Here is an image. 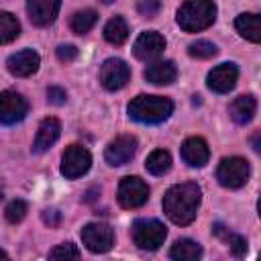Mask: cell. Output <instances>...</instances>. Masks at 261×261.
Listing matches in <instances>:
<instances>
[{"label":"cell","mask_w":261,"mask_h":261,"mask_svg":"<svg viewBox=\"0 0 261 261\" xmlns=\"http://www.w3.org/2000/svg\"><path fill=\"white\" fill-rule=\"evenodd\" d=\"M200 202H202V190L196 181L175 184L163 196V212L173 224L186 226L194 222Z\"/></svg>","instance_id":"1"},{"label":"cell","mask_w":261,"mask_h":261,"mask_svg":"<svg viewBox=\"0 0 261 261\" xmlns=\"http://www.w3.org/2000/svg\"><path fill=\"white\" fill-rule=\"evenodd\" d=\"M171 112H173V102L165 96L141 94L133 98L128 104V116L141 124H159L167 120Z\"/></svg>","instance_id":"2"},{"label":"cell","mask_w":261,"mask_h":261,"mask_svg":"<svg viewBox=\"0 0 261 261\" xmlns=\"http://www.w3.org/2000/svg\"><path fill=\"white\" fill-rule=\"evenodd\" d=\"M175 20L186 33L204 31L216 20V4L212 0H186L177 10Z\"/></svg>","instance_id":"3"},{"label":"cell","mask_w":261,"mask_h":261,"mask_svg":"<svg viewBox=\"0 0 261 261\" xmlns=\"http://www.w3.org/2000/svg\"><path fill=\"white\" fill-rule=\"evenodd\" d=\"M130 234H133V243L143 249V251H157L165 237H167V228L163 222L155 220V218H139L133 222L130 226Z\"/></svg>","instance_id":"4"},{"label":"cell","mask_w":261,"mask_h":261,"mask_svg":"<svg viewBox=\"0 0 261 261\" xmlns=\"http://www.w3.org/2000/svg\"><path fill=\"white\" fill-rule=\"evenodd\" d=\"M251 175V167L249 161L243 157H224L216 169V179L222 188L228 190H239L249 181Z\"/></svg>","instance_id":"5"},{"label":"cell","mask_w":261,"mask_h":261,"mask_svg":"<svg viewBox=\"0 0 261 261\" xmlns=\"http://www.w3.org/2000/svg\"><path fill=\"white\" fill-rule=\"evenodd\" d=\"M118 204L126 210L141 208L149 200V186L137 177V175H126L118 184Z\"/></svg>","instance_id":"6"},{"label":"cell","mask_w":261,"mask_h":261,"mask_svg":"<svg viewBox=\"0 0 261 261\" xmlns=\"http://www.w3.org/2000/svg\"><path fill=\"white\" fill-rule=\"evenodd\" d=\"M92 165V155L82 145H69L61 155V175L65 179L82 177Z\"/></svg>","instance_id":"7"},{"label":"cell","mask_w":261,"mask_h":261,"mask_svg":"<svg viewBox=\"0 0 261 261\" xmlns=\"http://www.w3.org/2000/svg\"><path fill=\"white\" fill-rule=\"evenodd\" d=\"M82 243L92 253H106L114 245V230L106 222H88L82 232Z\"/></svg>","instance_id":"8"},{"label":"cell","mask_w":261,"mask_h":261,"mask_svg":"<svg viewBox=\"0 0 261 261\" xmlns=\"http://www.w3.org/2000/svg\"><path fill=\"white\" fill-rule=\"evenodd\" d=\"M29 112V102L22 94L12 92V90H4L0 92V122L10 126L20 122Z\"/></svg>","instance_id":"9"},{"label":"cell","mask_w":261,"mask_h":261,"mask_svg":"<svg viewBox=\"0 0 261 261\" xmlns=\"http://www.w3.org/2000/svg\"><path fill=\"white\" fill-rule=\"evenodd\" d=\"M128 80H130V69L122 59L110 57V59H106L102 63V67H100V84L108 92H116V90L124 88Z\"/></svg>","instance_id":"10"},{"label":"cell","mask_w":261,"mask_h":261,"mask_svg":"<svg viewBox=\"0 0 261 261\" xmlns=\"http://www.w3.org/2000/svg\"><path fill=\"white\" fill-rule=\"evenodd\" d=\"M137 139L133 135H120L116 137L114 141L108 143L106 151H104V159L108 165L112 167H120V165H126L135 153H137Z\"/></svg>","instance_id":"11"},{"label":"cell","mask_w":261,"mask_h":261,"mask_svg":"<svg viewBox=\"0 0 261 261\" xmlns=\"http://www.w3.org/2000/svg\"><path fill=\"white\" fill-rule=\"evenodd\" d=\"M165 37L157 31H145L137 37L135 45H133V53L137 59L141 61H153L157 59L163 51H165Z\"/></svg>","instance_id":"12"},{"label":"cell","mask_w":261,"mask_h":261,"mask_svg":"<svg viewBox=\"0 0 261 261\" xmlns=\"http://www.w3.org/2000/svg\"><path fill=\"white\" fill-rule=\"evenodd\" d=\"M237 80H239V67L228 61V63L216 65V67L208 73L206 84H208V88H210L212 92H216V94H226V92H230V90L237 86Z\"/></svg>","instance_id":"13"},{"label":"cell","mask_w":261,"mask_h":261,"mask_svg":"<svg viewBox=\"0 0 261 261\" xmlns=\"http://www.w3.org/2000/svg\"><path fill=\"white\" fill-rule=\"evenodd\" d=\"M61 8V0H27V14L35 27H49Z\"/></svg>","instance_id":"14"},{"label":"cell","mask_w":261,"mask_h":261,"mask_svg":"<svg viewBox=\"0 0 261 261\" xmlns=\"http://www.w3.org/2000/svg\"><path fill=\"white\" fill-rule=\"evenodd\" d=\"M39 63H41V57H39L37 51L22 49V51H18V53L8 57L6 67L14 77H29L39 69Z\"/></svg>","instance_id":"15"},{"label":"cell","mask_w":261,"mask_h":261,"mask_svg":"<svg viewBox=\"0 0 261 261\" xmlns=\"http://www.w3.org/2000/svg\"><path fill=\"white\" fill-rule=\"evenodd\" d=\"M61 135V122L55 116H47L41 120L39 128H37V137L33 143V151L35 153H45L49 147H53L57 143Z\"/></svg>","instance_id":"16"},{"label":"cell","mask_w":261,"mask_h":261,"mask_svg":"<svg viewBox=\"0 0 261 261\" xmlns=\"http://www.w3.org/2000/svg\"><path fill=\"white\" fill-rule=\"evenodd\" d=\"M208 157H210V149H208V143L202 137H190V139L184 141L181 159L190 167H204L208 163Z\"/></svg>","instance_id":"17"},{"label":"cell","mask_w":261,"mask_h":261,"mask_svg":"<svg viewBox=\"0 0 261 261\" xmlns=\"http://www.w3.org/2000/svg\"><path fill=\"white\" fill-rule=\"evenodd\" d=\"M143 75H145L147 82H151V84H155V86H169V84H173L175 77H177V67H175L173 61L163 59V61L151 63V65L145 69Z\"/></svg>","instance_id":"18"},{"label":"cell","mask_w":261,"mask_h":261,"mask_svg":"<svg viewBox=\"0 0 261 261\" xmlns=\"http://www.w3.org/2000/svg\"><path fill=\"white\" fill-rule=\"evenodd\" d=\"M257 112V100L253 94H243V96H237L230 106H228V114L230 118L237 122V124H247L253 120Z\"/></svg>","instance_id":"19"},{"label":"cell","mask_w":261,"mask_h":261,"mask_svg":"<svg viewBox=\"0 0 261 261\" xmlns=\"http://www.w3.org/2000/svg\"><path fill=\"white\" fill-rule=\"evenodd\" d=\"M234 29L239 31L241 37H245L251 43L261 41V20H259V14H255V12L239 14L237 20H234Z\"/></svg>","instance_id":"20"},{"label":"cell","mask_w":261,"mask_h":261,"mask_svg":"<svg viewBox=\"0 0 261 261\" xmlns=\"http://www.w3.org/2000/svg\"><path fill=\"white\" fill-rule=\"evenodd\" d=\"M212 232L228 245V249H230V253H232L234 257H243V255L247 253V241H245V237H241V234L228 230L222 222H214V224H212Z\"/></svg>","instance_id":"21"},{"label":"cell","mask_w":261,"mask_h":261,"mask_svg":"<svg viewBox=\"0 0 261 261\" xmlns=\"http://www.w3.org/2000/svg\"><path fill=\"white\" fill-rule=\"evenodd\" d=\"M169 257L175 261H196L202 257V247L192 239H177L169 249Z\"/></svg>","instance_id":"22"},{"label":"cell","mask_w":261,"mask_h":261,"mask_svg":"<svg viewBox=\"0 0 261 261\" xmlns=\"http://www.w3.org/2000/svg\"><path fill=\"white\" fill-rule=\"evenodd\" d=\"M104 39L110 45H122L128 39V24L122 16H114L104 27Z\"/></svg>","instance_id":"23"},{"label":"cell","mask_w":261,"mask_h":261,"mask_svg":"<svg viewBox=\"0 0 261 261\" xmlns=\"http://www.w3.org/2000/svg\"><path fill=\"white\" fill-rule=\"evenodd\" d=\"M145 167H147V171L151 173V175H165L169 169H171V155H169V151H165V149H155L149 157H147V161H145Z\"/></svg>","instance_id":"24"},{"label":"cell","mask_w":261,"mask_h":261,"mask_svg":"<svg viewBox=\"0 0 261 261\" xmlns=\"http://www.w3.org/2000/svg\"><path fill=\"white\" fill-rule=\"evenodd\" d=\"M96 20H98V12L92 10V8H84V10H77L71 16L69 27H71V31L75 35H86L88 31H92V27L96 24Z\"/></svg>","instance_id":"25"},{"label":"cell","mask_w":261,"mask_h":261,"mask_svg":"<svg viewBox=\"0 0 261 261\" xmlns=\"http://www.w3.org/2000/svg\"><path fill=\"white\" fill-rule=\"evenodd\" d=\"M20 35V22L10 12H0V45L12 43Z\"/></svg>","instance_id":"26"},{"label":"cell","mask_w":261,"mask_h":261,"mask_svg":"<svg viewBox=\"0 0 261 261\" xmlns=\"http://www.w3.org/2000/svg\"><path fill=\"white\" fill-rule=\"evenodd\" d=\"M188 53H190V57H196V59H210L218 53V47L214 43L202 39V41H194L188 47Z\"/></svg>","instance_id":"27"},{"label":"cell","mask_w":261,"mask_h":261,"mask_svg":"<svg viewBox=\"0 0 261 261\" xmlns=\"http://www.w3.org/2000/svg\"><path fill=\"white\" fill-rule=\"evenodd\" d=\"M27 212H29V206H27L24 200H12V202L6 206L4 216H6V220H8L10 224H16V222H20V220L27 216Z\"/></svg>","instance_id":"28"},{"label":"cell","mask_w":261,"mask_h":261,"mask_svg":"<svg viewBox=\"0 0 261 261\" xmlns=\"http://www.w3.org/2000/svg\"><path fill=\"white\" fill-rule=\"evenodd\" d=\"M80 251L73 243H61L49 251V259H77Z\"/></svg>","instance_id":"29"},{"label":"cell","mask_w":261,"mask_h":261,"mask_svg":"<svg viewBox=\"0 0 261 261\" xmlns=\"http://www.w3.org/2000/svg\"><path fill=\"white\" fill-rule=\"evenodd\" d=\"M137 10L145 18H155L159 14V10H161V2L159 0H141L137 4Z\"/></svg>","instance_id":"30"},{"label":"cell","mask_w":261,"mask_h":261,"mask_svg":"<svg viewBox=\"0 0 261 261\" xmlns=\"http://www.w3.org/2000/svg\"><path fill=\"white\" fill-rule=\"evenodd\" d=\"M47 100H49V104L61 106V104H65V100H67V92H65L63 88H59V86H49V88H47Z\"/></svg>","instance_id":"31"},{"label":"cell","mask_w":261,"mask_h":261,"mask_svg":"<svg viewBox=\"0 0 261 261\" xmlns=\"http://www.w3.org/2000/svg\"><path fill=\"white\" fill-rule=\"evenodd\" d=\"M57 57H59V61H63V63H69V61H73L75 57H77V47L75 45H59L57 47Z\"/></svg>","instance_id":"32"},{"label":"cell","mask_w":261,"mask_h":261,"mask_svg":"<svg viewBox=\"0 0 261 261\" xmlns=\"http://www.w3.org/2000/svg\"><path fill=\"white\" fill-rule=\"evenodd\" d=\"M41 218H43V222H45L47 226H51V228H55V226L61 224V212L55 210V208H45V210L41 212Z\"/></svg>","instance_id":"33"},{"label":"cell","mask_w":261,"mask_h":261,"mask_svg":"<svg viewBox=\"0 0 261 261\" xmlns=\"http://www.w3.org/2000/svg\"><path fill=\"white\" fill-rule=\"evenodd\" d=\"M98 194H100V190H98V188H94V190H90V192L86 194V198H84V200H86V202H94Z\"/></svg>","instance_id":"34"},{"label":"cell","mask_w":261,"mask_h":261,"mask_svg":"<svg viewBox=\"0 0 261 261\" xmlns=\"http://www.w3.org/2000/svg\"><path fill=\"white\" fill-rule=\"evenodd\" d=\"M251 141H253V149H255V151H259V149H261V147H259V133H255Z\"/></svg>","instance_id":"35"},{"label":"cell","mask_w":261,"mask_h":261,"mask_svg":"<svg viewBox=\"0 0 261 261\" xmlns=\"http://www.w3.org/2000/svg\"><path fill=\"white\" fill-rule=\"evenodd\" d=\"M0 259H8V253H6V251H2V249H0Z\"/></svg>","instance_id":"36"},{"label":"cell","mask_w":261,"mask_h":261,"mask_svg":"<svg viewBox=\"0 0 261 261\" xmlns=\"http://www.w3.org/2000/svg\"><path fill=\"white\" fill-rule=\"evenodd\" d=\"M4 198V186H2V181H0V200Z\"/></svg>","instance_id":"37"},{"label":"cell","mask_w":261,"mask_h":261,"mask_svg":"<svg viewBox=\"0 0 261 261\" xmlns=\"http://www.w3.org/2000/svg\"><path fill=\"white\" fill-rule=\"evenodd\" d=\"M102 4H110V2H114V0H100Z\"/></svg>","instance_id":"38"}]
</instances>
